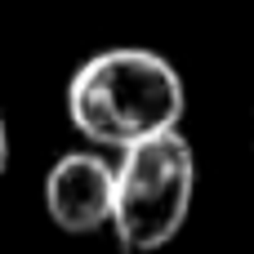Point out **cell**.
Here are the masks:
<instances>
[{
  "label": "cell",
  "instance_id": "cell-1",
  "mask_svg": "<svg viewBox=\"0 0 254 254\" xmlns=\"http://www.w3.org/2000/svg\"><path fill=\"white\" fill-rule=\"evenodd\" d=\"M183 112V76L156 49H103L85 58L67 80V121L98 147L129 152L147 138L174 134Z\"/></svg>",
  "mask_w": 254,
  "mask_h": 254
},
{
  "label": "cell",
  "instance_id": "cell-2",
  "mask_svg": "<svg viewBox=\"0 0 254 254\" xmlns=\"http://www.w3.org/2000/svg\"><path fill=\"white\" fill-rule=\"evenodd\" d=\"M196 196V152L183 129L147 138L121 152L116 192H112V232L125 254H156L165 250L192 210Z\"/></svg>",
  "mask_w": 254,
  "mask_h": 254
},
{
  "label": "cell",
  "instance_id": "cell-3",
  "mask_svg": "<svg viewBox=\"0 0 254 254\" xmlns=\"http://www.w3.org/2000/svg\"><path fill=\"white\" fill-rule=\"evenodd\" d=\"M112 192L116 165L98 152H63L45 174V210L71 237H89L112 223Z\"/></svg>",
  "mask_w": 254,
  "mask_h": 254
},
{
  "label": "cell",
  "instance_id": "cell-4",
  "mask_svg": "<svg viewBox=\"0 0 254 254\" xmlns=\"http://www.w3.org/2000/svg\"><path fill=\"white\" fill-rule=\"evenodd\" d=\"M9 165V129H4V116H0V174Z\"/></svg>",
  "mask_w": 254,
  "mask_h": 254
}]
</instances>
